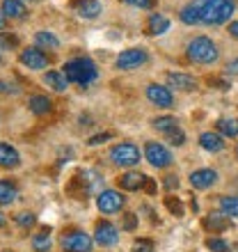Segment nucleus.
I'll list each match as a JSON object with an SVG mask.
<instances>
[{
	"label": "nucleus",
	"mask_w": 238,
	"mask_h": 252,
	"mask_svg": "<svg viewBox=\"0 0 238 252\" xmlns=\"http://www.w3.org/2000/svg\"><path fill=\"white\" fill-rule=\"evenodd\" d=\"M192 5L197 7L199 21L206 26H220L234 14L232 0H195Z\"/></svg>",
	"instance_id": "1"
},
{
	"label": "nucleus",
	"mask_w": 238,
	"mask_h": 252,
	"mask_svg": "<svg viewBox=\"0 0 238 252\" xmlns=\"http://www.w3.org/2000/svg\"><path fill=\"white\" fill-rule=\"evenodd\" d=\"M69 78V83H78V85H89L92 80H96L99 71H96V64H94L89 58H76V60H69L64 64V71H62Z\"/></svg>",
	"instance_id": "2"
},
{
	"label": "nucleus",
	"mask_w": 238,
	"mask_h": 252,
	"mask_svg": "<svg viewBox=\"0 0 238 252\" xmlns=\"http://www.w3.org/2000/svg\"><path fill=\"white\" fill-rule=\"evenodd\" d=\"M218 46L213 44L208 37H195L188 44V58L197 64H213L218 60Z\"/></svg>",
	"instance_id": "3"
},
{
	"label": "nucleus",
	"mask_w": 238,
	"mask_h": 252,
	"mask_svg": "<svg viewBox=\"0 0 238 252\" xmlns=\"http://www.w3.org/2000/svg\"><path fill=\"white\" fill-rule=\"evenodd\" d=\"M110 160L115 165H121V167H131V165H138L140 160V149L133 142H119L110 149Z\"/></svg>",
	"instance_id": "4"
},
{
	"label": "nucleus",
	"mask_w": 238,
	"mask_h": 252,
	"mask_svg": "<svg viewBox=\"0 0 238 252\" xmlns=\"http://www.w3.org/2000/svg\"><path fill=\"white\" fill-rule=\"evenodd\" d=\"M62 250L64 252H92V239L89 234L80 232V229H71L62 236Z\"/></svg>",
	"instance_id": "5"
},
{
	"label": "nucleus",
	"mask_w": 238,
	"mask_h": 252,
	"mask_svg": "<svg viewBox=\"0 0 238 252\" xmlns=\"http://www.w3.org/2000/svg\"><path fill=\"white\" fill-rule=\"evenodd\" d=\"M147 60H149V55H147L145 48H128V51H121V53L117 55L115 66L121 69V71H131V69L142 66Z\"/></svg>",
	"instance_id": "6"
},
{
	"label": "nucleus",
	"mask_w": 238,
	"mask_h": 252,
	"mask_svg": "<svg viewBox=\"0 0 238 252\" xmlns=\"http://www.w3.org/2000/svg\"><path fill=\"white\" fill-rule=\"evenodd\" d=\"M145 156H147V160H149L153 167H167L170 163H172V154L167 152L160 142H147Z\"/></svg>",
	"instance_id": "7"
},
{
	"label": "nucleus",
	"mask_w": 238,
	"mask_h": 252,
	"mask_svg": "<svg viewBox=\"0 0 238 252\" xmlns=\"http://www.w3.org/2000/svg\"><path fill=\"white\" fill-rule=\"evenodd\" d=\"M19 60H21V64L28 66V69H32V71H41V69H46V64H48L46 53H44L41 48H37V46L21 51Z\"/></svg>",
	"instance_id": "8"
},
{
	"label": "nucleus",
	"mask_w": 238,
	"mask_h": 252,
	"mask_svg": "<svg viewBox=\"0 0 238 252\" xmlns=\"http://www.w3.org/2000/svg\"><path fill=\"white\" fill-rule=\"evenodd\" d=\"M124 202H126V197L117 190H103V192H99V197H96V206H99L103 213H115V211H119V209H124Z\"/></svg>",
	"instance_id": "9"
},
{
	"label": "nucleus",
	"mask_w": 238,
	"mask_h": 252,
	"mask_svg": "<svg viewBox=\"0 0 238 252\" xmlns=\"http://www.w3.org/2000/svg\"><path fill=\"white\" fill-rule=\"evenodd\" d=\"M147 99L151 101L156 108H172V103H174V96L170 92V87L156 85V83H151V85L147 87Z\"/></svg>",
	"instance_id": "10"
},
{
	"label": "nucleus",
	"mask_w": 238,
	"mask_h": 252,
	"mask_svg": "<svg viewBox=\"0 0 238 252\" xmlns=\"http://www.w3.org/2000/svg\"><path fill=\"white\" fill-rule=\"evenodd\" d=\"M94 239H96V243L99 246H115L119 241V232L117 227L113 225V222H108V220H101L99 225H96V234H94Z\"/></svg>",
	"instance_id": "11"
},
{
	"label": "nucleus",
	"mask_w": 238,
	"mask_h": 252,
	"mask_svg": "<svg viewBox=\"0 0 238 252\" xmlns=\"http://www.w3.org/2000/svg\"><path fill=\"white\" fill-rule=\"evenodd\" d=\"M71 7L80 19H96L101 14V0H71Z\"/></svg>",
	"instance_id": "12"
},
{
	"label": "nucleus",
	"mask_w": 238,
	"mask_h": 252,
	"mask_svg": "<svg viewBox=\"0 0 238 252\" xmlns=\"http://www.w3.org/2000/svg\"><path fill=\"white\" fill-rule=\"evenodd\" d=\"M215 181H218V172H215V170H197V172L190 174V184H192V188H197V190L211 188Z\"/></svg>",
	"instance_id": "13"
},
{
	"label": "nucleus",
	"mask_w": 238,
	"mask_h": 252,
	"mask_svg": "<svg viewBox=\"0 0 238 252\" xmlns=\"http://www.w3.org/2000/svg\"><path fill=\"white\" fill-rule=\"evenodd\" d=\"M19 163H21L19 152L9 142H0V167L14 170V167H19Z\"/></svg>",
	"instance_id": "14"
},
{
	"label": "nucleus",
	"mask_w": 238,
	"mask_h": 252,
	"mask_svg": "<svg viewBox=\"0 0 238 252\" xmlns=\"http://www.w3.org/2000/svg\"><path fill=\"white\" fill-rule=\"evenodd\" d=\"M167 85L174 90H181V92H190L197 87V80L188 73H167Z\"/></svg>",
	"instance_id": "15"
},
{
	"label": "nucleus",
	"mask_w": 238,
	"mask_h": 252,
	"mask_svg": "<svg viewBox=\"0 0 238 252\" xmlns=\"http://www.w3.org/2000/svg\"><path fill=\"white\" fill-rule=\"evenodd\" d=\"M199 145H202V149H206V152H222V149H225V138H222L220 133L206 131L199 135Z\"/></svg>",
	"instance_id": "16"
},
{
	"label": "nucleus",
	"mask_w": 238,
	"mask_h": 252,
	"mask_svg": "<svg viewBox=\"0 0 238 252\" xmlns=\"http://www.w3.org/2000/svg\"><path fill=\"white\" fill-rule=\"evenodd\" d=\"M204 227L213 234L225 232L227 227H229V216H225V213H211V216L204 218Z\"/></svg>",
	"instance_id": "17"
},
{
	"label": "nucleus",
	"mask_w": 238,
	"mask_h": 252,
	"mask_svg": "<svg viewBox=\"0 0 238 252\" xmlns=\"http://www.w3.org/2000/svg\"><path fill=\"white\" fill-rule=\"evenodd\" d=\"M147 184V177L140 172H126L119 177V186L124 188V190H138Z\"/></svg>",
	"instance_id": "18"
},
{
	"label": "nucleus",
	"mask_w": 238,
	"mask_h": 252,
	"mask_svg": "<svg viewBox=\"0 0 238 252\" xmlns=\"http://www.w3.org/2000/svg\"><path fill=\"white\" fill-rule=\"evenodd\" d=\"M167 28H170V19L163 14H151L147 21V32L149 34H163L167 32Z\"/></svg>",
	"instance_id": "19"
},
{
	"label": "nucleus",
	"mask_w": 238,
	"mask_h": 252,
	"mask_svg": "<svg viewBox=\"0 0 238 252\" xmlns=\"http://www.w3.org/2000/svg\"><path fill=\"white\" fill-rule=\"evenodd\" d=\"M2 14L9 16V19H23L26 16L23 0H2Z\"/></svg>",
	"instance_id": "20"
},
{
	"label": "nucleus",
	"mask_w": 238,
	"mask_h": 252,
	"mask_svg": "<svg viewBox=\"0 0 238 252\" xmlns=\"http://www.w3.org/2000/svg\"><path fill=\"white\" fill-rule=\"evenodd\" d=\"M28 106H30V110H32L34 115H46L51 113V99L48 96H41V94H34V96H30V101H28Z\"/></svg>",
	"instance_id": "21"
},
{
	"label": "nucleus",
	"mask_w": 238,
	"mask_h": 252,
	"mask_svg": "<svg viewBox=\"0 0 238 252\" xmlns=\"http://www.w3.org/2000/svg\"><path fill=\"white\" fill-rule=\"evenodd\" d=\"M44 80H46L48 87H53L55 92H64L66 87H69V78L62 71H48Z\"/></svg>",
	"instance_id": "22"
},
{
	"label": "nucleus",
	"mask_w": 238,
	"mask_h": 252,
	"mask_svg": "<svg viewBox=\"0 0 238 252\" xmlns=\"http://www.w3.org/2000/svg\"><path fill=\"white\" fill-rule=\"evenodd\" d=\"M19 197V190H16V186H14L12 181H0V204H12L14 199Z\"/></svg>",
	"instance_id": "23"
},
{
	"label": "nucleus",
	"mask_w": 238,
	"mask_h": 252,
	"mask_svg": "<svg viewBox=\"0 0 238 252\" xmlns=\"http://www.w3.org/2000/svg\"><path fill=\"white\" fill-rule=\"evenodd\" d=\"M218 131L225 135V138H236L238 135V120L236 117H225V120H218Z\"/></svg>",
	"instance_id": "24"
},
{
	"label": "nucleus",
	"mask_w": 238,
	"mask_h": 252,
	"mask_svg": "<svg viewBox=\"0 0 238 252\" xmlns=\"http://www.w3.org/2000/svg\"><path fill=\"white\" fill-rule=\"evenodd\" d=\"M34 41H37V48H58L60 46L58 37H55L53 32H46V30H41V32L34 34Z\"/></svg>",
	"instance_id": "25"
},
{
	"label": "nucleus",
	"mask_w": 238,
	"mask_h": 252,
	"mask_svg": "<svg viewBox=\"0 0 238 252\" xmlns=\"http://www.w3.org/2000/svg\"><path fill=\"white\" fill-rule=\"evenodd\" d=\"M32 250L34 252H48V250H51V234H48V229H44V232H39V234H34Z\"/></svg>",
	"instance_id": "26"
},
{
	"label": "nucleus",
	"mask_w": 238,
	"mask_h": 252,
	"mask_svg": "<svg viewBox=\"0 0 238 252\" xmlns=\"http://www.w3.org/2000/svg\"><path fill=\"white\" fill-rule=\"evenodd\" d=\"M178 16H181V21H183L185 26H197V23H202V21H199V12H197V7L192 5H185L183 9H181V14H178Z\"/></svg>",
	"instance_id": "27"
},
{
	"label": "nucleus",
	"mask_w": 238,
	"mask_h": 252,
	"mask_svg": "<svg viewBox=\"0 0 238 252\" xmlns=\"http://www.w3.org/2000/svg\"><path fill=\"white\" fill-rule=\"evenodd\" d=\"M220 211L225 216L238 218V197H220Z\"/></svg>",
	"instance_id": "28"
},
{
	"label": "nucleus",
	"mask_w": 238,
	"mask_h": 252,
	"mask_svg": "<svg viewBox=\"0 0 238 252\" xmlns=\"http://www.w3.org/2000/svg\"><path fill=\"white\" fill-rule=\"evenodd\" d=\"M14 220H16V225H19L21 229H30V227H34V222H37V216L30 211H21L14 216Z\"/></svg>",
	"instance_id": "29"
},
{
	"label": "nucleus",
	"mask_w": 238,
	"mask_h": 252,
	"mask_svg": "<svg viewBox=\"0 0 238 252\" xmlns=\"http://www.w3.org/2000/svg\"><path fill=\"white\" fill-rule=\"evenodd\" d=\"M153 128L167 135L170 131L177 128V120H174V117H158V120H153Z\"/></svg>",
	"instance_id": "30"
},
{
	"label": "nucleus",
	"mask_w": 238,
	"mask_h": 252,
	"mask_svg": "<svg viewBox=\"0 0 238 252\" xmlns=\"http://www.w3.org/2000/svg\"><path fill=\"white\" fill-rule=\"evenodd\" d=\"M206 248L211 252H229V243L218 236H213V239H206Z\"/></svg>",
	"instance_id": "31"
},
{
	"label": "nucleus",
	"mask_w": 238,
	"mask_h": 252,
	"mask_svg": "<svg viewBox=\"0 0 238 252\" xmlns=\"http://www.w3.org/2000/svg\"><path fill=\"white\" fill-rule=\"evenodd\" d=\"M131 252H153V243L149 239H138L133 243Z\"/></svg>",
	"instance_id": "32"
},
{
	"label": "nucleus",
	"mask_w": 238,
	"mask_h": 252,
	"mask_svg": "<svg viewBox=\"0 0 238 252\" xmlns=\"http://www.w3.org/2000/svg\"><path fill=\"white\" fill-rule=\"evenodd\" d=\"M167 138H170V142H172L174 147H181V145H183V142H185V133H183V131H181V128H178V126H177L174 131H170V133H167Z\"/></svg>",
	"instance_id": "33"
},
{
	"label": "nucleus",
	"mask_w": 238,
	"mask_h": 252,
	"mask_svg": "<svg viewBox=\"0 0 238 252\" xmlns=\"http://www.w3.org/2000/svg\"><path fill=\"white\" fill-rule=\"evenodd\" d=\"M165 206L174 213V216H183V206H181V202H178L177 197H174V199H172V197H167V199H165Z\"/></svg>",
	"instance_id": "34"
},
{
	"label": "nucleus",
	"mask_w": 238,
	"mask_h": 252,
	"mask_svg": "<svg viewBox=\"0 0 238 252\" xmlns=\"http://www.w3.org/2000/svg\"><path fill=\"white\" fill-rule=\"evenodd\" d=\"M121 2H126L131 7H140V9H151L156 5V0H121Z\"/></svg>",
	"instance_id": "35"
},
{
	"label": "nucleus",
	"mask_w": 238,
	"mask_h": 252,
	"mask_svg": "<svg viewBox=\"0 0 238 252\" xmlns=\"http://www.w3.org/2000/svg\"><path fill=\"white\" fill-rule=\"evenodd\" d=\"M138 227V216L135 213H126L124 216V229H135Z\"/></svg>",
	"instance_id": "36"
},
{
	"label": "nucleus",
	"mask_w": 238,
	"mask_h": 252,
	"mask_svg": "<svg viewBox=\"0 0 238 252\" xmlns=\"http://www.w3.org/2000/svg\"><path fill=\"white\" fill-rule=\"evenodd\" d=\"M113 138V133H101V135H94V138H89V142L87 145H101V142H106V140Z\"/></svg>",
	"instance_id": "37"
},
{
	"label": "nucleus",
	"mask_w": 238,
	"mask_h": 252,
	"mask_svg": "<svg viewBox=\"0 0 238 252\" xmlns=\"http://www.w3.org/2000/svg\"><path fill=\"white\" fill-rule=\"evenodd\" d=\"M178 186V179L174 177V174H170V177H165V188L167 190H174V188Z\"/></svg>",
	"instance_id": "38"
},
{
	"label": "nucleus",
	"mask_w": 238,
	"mask_h": 252,
	"mask_svg": "<svg viewBox=\"0 0 238 252\" xmlns=\"http://www.w3.org/2000/svg\"><path fill=\"white\" fill-rule=\"evenodd\" d=\"M0 44H2V46H16L19 41H16V37H7V34H0Z\"/></svg>",
	"instance_id": "39"
},
{
	"label": "nucleus",
	"mask_w": 238,
	"mask_h": 252,
	"mask_svg": "<svg viewBox=\"0 0 238 252\" xmlns=\"http://www.w3.org/2000/svg\"><path fill=\"white\" fill-rule=\"evenodd\" d=\"M9 92H16V90H14V85L5 83V80H0V94H9Z\"/></svg>",
	"instance_id": "40"
},
{
	"label": "nucleus",
	"mask_w": 238,
	"mask_h": 252,
	"mask_svg": "<svg viewBox=\"0 0 238 252\" xmlns=\"http://www.w3.org/2000/svg\"><path fill=\"white\" fill-rule=\"evenodd\" d=\"M227 71L234 73V76H238V58H236V60H232L229 64H227Z\"/></svg>",
	"instance_id": "41"
},
{
	"label": "nucleus",
	"mask_w": 238,
	"mask_h": 252,
	"mask_svg": "<svg viewBox=\"0 0 238 252\" xmlns=\"http://www.w3.org/2000/svg\"><path fill=\"white\" fill-rule=\"evenodd\" d=\"M229 32H232L234 39H238V21H234V23H229Z\"/></svg>",
	"instance_id": "42"
},
{
	"label": "nucleus",
	"mask_w": 238,
	"mask_h": 252,
	"mask_svg": "<svg viewBox=\"0 0 238 252\" xmlns=\"http://www.w3.org/2000/svg\"><path fill=\"white\" fill-rule=\"evenodd\" d=\"M5 26H7V16L2 14V9H0V30H5Z\"/></svg>",
	"instance_id": "43"
},
{
	"label": "nucleus",
	"mask_w": 238,
	"mask_h": 252,
	"mask_svg": "<svg viewBox=\"0 0 238 252\" xmlns=\"http://www.w3.org/2000/svg\"><path fill=\"white\" fill-rule=\"evenodd\" d=\"M145 188H147V190H149V192H153V190H156V184H153V181H151V179H147Z\"/></svg>",
	"instance_id": "44"
},
{
	"label": "nucleus",
	"mask_w": 238,
	"mask_h": 252,
	"mask_svg": "<svg viewBox=\"0 0 238 252\" xmlns=\"http://www.w3.org/2000/svg\"><path fill=\"white\" fill-rule=\"evenodd\" d=\"M5 222H7V220H5V216H2V211H0V227L5 225Z\"/></svg>",
	"instance_id": "45"
},
{
	"label": "nucleus",
	"mask_w": 238,
	"mask_h": 252,
	"mask_svg": "<svg viewBox=\"0 0 238 252\" xmlns=\"http://www.w3.org/2000/svg\"><path fill=\"white\" fill-rule=\"evenodd\" d=\"M236 156H238V147H236Z\"/></svg>",
	"instance_id": "46"
},
{
	"label": "nucleus",
	"mask_w": 238,
	"mask_h": 252,
	"mask_svg": "<svg viewBox=\"0 0 238 252\" xmlns=\"http://www.w3.org/2000/svg\"><path fill=\"white\" fill-rule=\"evenodd\" d=\"M30 2H37V0H30Z\"/></svg>",
	"instance_id": "47"
},
{
	"label": "nucleus",
	"mask_w": 238,
	"mask_h": 252,
	"mask_svg": "<svg viewBox=\"0 0 238 252\" xmlns=\"http://www.w3.org/2000/svg\"><path fill=\"white\" fill-rule=\"evenodd\" d=\"M0 64H2V58H0Z\"/></svg>",
	"instance_id": "48"
}]
</instances>
